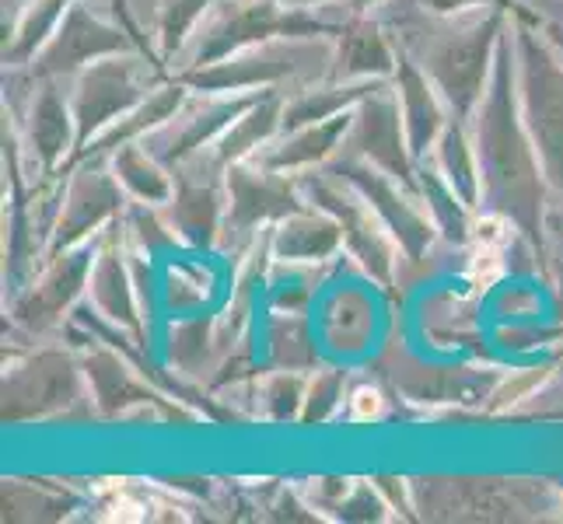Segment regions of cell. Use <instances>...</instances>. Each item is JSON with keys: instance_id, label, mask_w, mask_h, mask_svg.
<instances>
[{"instance_id": "f35d334b", "label": "cell", "mask_w": 563, "mask_h": 524, "mask_svg": "<svg viewBox=\"0 0 563 524\" xmlns=\"http://www.w3.org/2000/svg\"><path fill=\"white\" fill-rule=\"evenodd\" d=\"M280 4H287V8H308V11H316V8H325V4H336V0H280Z\"/></svg>"}, {"instance_id": "83f0119b", "label": "cell", "mask_w": 563, "mask_h": 524, "mask_svg": "<svg viewBox=\"0 0 563 524\" xmlns=\"http://www.w3.org/2000/svg\"><path fill=\"white\" fill-rule=\"evenodd\" d=\"M434 165L455 186L459 197L476 210L483 200V182H479V158H476L470 123L449 120V126H444V133L434 144Z\"/></svg>"}, {"instance_id": "ab89813d", "label": "cell", "mask_w": 563, "mask_h": 524, "mask_svg": "<svg viewBox=\"0 0 563 524\" xmlns=\"http://www.w3.org/2000/svg\"><path fill=\"white\" fill-rule=\"evenodd\" d=\"M346 4H351V14H367L372 8L385 4V0H346Z\"/></svg>"}, {"instance_id": "8992f818", "label": "cell", "mask_w": 563, "mask_h": 524, "mask_svg": "<svg viewBox=\"0 0 563 524\" xmlns=\"http://www.w3.org/2000/svg\"><path fill=\"white\" fill-rule=\"evenodd\" d=\"M151 88L147 67L130 53L102 56L77 74V85L70 91V112L77 126V150L81 154L102 130H109L115 120H123L130 109H137Z\"/></svg>"}, {"instance_id": "74e56055", "label": "cell", "mask_w": 563, "mask_h": 524, "mask_svg": "<svg viewBox=\"0 0 563 524\" xmlns=\"http://www.w3.org/2000/svg\"><path fill=\"white\" fill-rule=\"evenodd\" d=\"M539 32L547 35V43L560 53V60H563V25L550 22V18H539Z\"/></svg>"}, {"instance_id": "9a60e30c", "label": "cell", "mask_w": 563, "mask_h": 524, "mask_svg": "<svg viewBox=\"0 0 563 524\" xmlns=\"http://www.w3.org/2000/svg\"><path fill=\"white\" fill-rule=\"evenodd\" d=\"M95 256H99V242H81L49 256L32 290H25L22 301L14 304V319L25 328H35V333L60 322L70 312V304L81 298V290L91 283Z\"/></svg>"}, {"instance_id": "7a4b0ae2", "label": "cell", "mask_w": 563, "mask_h": 524, "mask_svg": "<svg viewBox=\"0 0 563 524\" xmlns=\"http://www.w3.org/2000/svg\"><path fill=\"white\" fill-rule=\"evenodd\" d=\"M504 32H508V8L500 4L476 11L462 25H455V18L417 11L413 22H399L396 43L431 77L452 120L473 123L483 94H487Z\"/></svg>"}, {"instance_id": "d4e9b609", "label": "cell", "mask_w": 563, "mask_h": 524, "mask_svg": "<svg viewBox=\"0 0 563 524\" xmlns=\"http://www.w3.org/2000/svg\"><path fill=\"white\" fill-rule=\"evenodd\" d=\"M112 175L120 179L123 192L133 203H147V207H165L176 192V175L168 165H162L154 154L144 147V141H133L120 150L109 154Z\"/></svg>"}, {"instance_id": "9c48e42d", "label": "cell", "mask_w": 563, "mask_h": 524, "mask_svg": "<svg viewBox=\"0 0 563 524\" xmlns=\"http://www.w3.org/2000/svg\"><path fill=\"white\" fill-rule=\"evenodd\" d=\"M301 43L312 38H277V43L249 46L207 67H183L176 77L192 94H245L277 88L284 77L301 70Z\"/></svg>"}, {"instance_id": "30bf717a", "label": "cell", "mask_w": 563, "mask_h": 524, "mask_svg": "<svg viewBox=\"0 0 563 524\" xmlns=\"http://www.w3.org/2000/svg\"><path fill=\"white\" fill-rule=\"evenodd\" d=\"M172 175H176V192L165 203L172 231L192 248H210L228 218L224 168L207 150H200L197 158L172 168Z\"/></svg>"}, {"instance_id": "ba28073f", "label": "cell", "mask_w": 563, "mask_h": 524, "mask_svg": "<svg viewBox=\"0 0 563 524\" xmlns=\"http://www.w3.org/2000/svg\"><path fill=\"white\" fill-rule=\"evenodd\" d=\"M346 147L336 158H361L372 161L375 168L388 171L393 179H399L406 189H417V154L410 150L406 141V123H402V109H399V94L396 85L375 81V88L364 94L354 109V126Z\"/></svg>"}, {"instance_id": "f546056e", "label": "cell", "mask_w": 563, "mask_h": 524, "mask_svg": "<svg viewBox=\"0 0 563 524\" xmlns=\"http://www.w3.org/2000/svg\"><path fill=\"white\" fill-rule=\"evenodd\" d=\"M88 378L95 384V399H99L106 416H120L130 405L154 402L151 388H144L112 354H95L88 360Z\"/></svg>"}, {"instance_id": "5bb4252c", "label": "cell", "mask_w": 563, "mask_h": 524, "mask_svg": "<svg viewBox=\"0 0 563 524\" xmlns=\"http://www.w3.org/2000/svg\"><path fill=\"white\" fill-rule=\"evenodd\" d=\"M115 53H130V38L123 35V29L109 25L106 18L88 11V4L74 0L60 29L53 32V38L32 60V74L60 77V74L85 70L88 64L102 60V56H115Z\"/></svg>"}, {"instance_id": "8fae6325", "label": "cell", "mask_w": 563, "mask_h": 524, "mask_svg": "<svg viewBox=\"0 0 563 524\" xmlns=\"http://www.w3.org/2000/svg\"><path fill=\"white\" fill-rule=\"evenodd\" d=\"M263 91H245V94H197L186 99L179 115L162 130H154L144 137V147L158 158L162 165L176 168L189 158H197L200 150H210L221 141V133L260 102Z\"/></svg>"}, {"instance_id": "4fadbf2b", "label": "cell", "mask_w": 563, "mask_h": 524, "mask_svg": "<svg viewBox=\"0 0 563 524\" xmlns=\"http://www.w3.org/2000/svg\"><path fill=\"white\" fill-rule=\"evenodd\" d=\"M123 197L126 192H123L120 179L112 175V168L102 171V168L85 165L64 192V207L56 213V227L46 245V259L64 248L91 242L95 235H106L102 227L120 221Z\"/></svg>"}, {"instance_id": "4dcf8cb0", "label": "cell", "mask_w": 563, "mask_h": 524, "mask_svg": "<svg viewBox=\"0 0 563 524\" xmlns=\"http://www.w3.org/2000/svg\"><path fill=\"white\" fill-rule=\"evenodd\" d=\"M213 0H162L158 8V56L176 60L189 38H197L200 22L210 14Z\"/></svg>"}, {"instance_id": "d6986e66", "label": "cell", "mask_w": 563, "mask_h": 524, "mask_svg": "<svg viewBox=\"0 0 563 524\" xmlns=\"http://www.w3.org/2000/svg\"><path fill=\"white\" fill-rule=\"evenodd\" d=\"M393 85H396V94H399L406 141H410V150L417 154V161H420V158H427V154L434 150L438 137L452 120V112L438 94V88L431 85V77L423 74V67L402 46H399V67L393 74Z\"/></svg>"}, {"instance_id": "603a6c76", "label": "cell", "mask_w": 563, "mask_h": 524, "mask_svg": "<svg viewBox=\"0 0 563 524\" xmlns=\"http://www.w3.org/2000/svg\"><path fill=\"white\" fill-rule=\"evenodd\" d=\"M284 102H287V94H284V91L266 88V91L260 94V102L252 105L249 112H242L239 120L221 133V141L213 144L207 154H210V158L218 161L221 168L235 165V161L256 158V154L284 130Z\"/></svg>"}, {"instance_id": "52a82bcc", "label": "cell", "mask_w": 563, "mask_h": 524, "mask_svg": "<svg viewBox=\"0 0 563 524\" xmlns=\"http://www.w3.org/2000/svg\"><path fill=\"white\" fill-rule=\"evenodd\" d=\"M329 171H336L346 186H354L361 197L372 203V210L385 221V227L393 231V238L399 242V252L406 259L420 263L427 252H431L438 238V224L431 221V213H427L420 192L406 189L388 171L361 158H336L329 165Z\"/></svg>"}, {"instance_id": "1f68e13d", "label": "cell", "mask_w": 563, "mask_h": 524, "mask_svg": "<svg viewBox=\"0 0 563 524\" xmlns=\"http://www.w3.org/2000/svg\"><path fill=\"white\" fill-rule=\"evenodd\" d=\"M266 349H269V357H274V364H280L284 371H308V367H316V360H319L312 333H308V322L295 312L280 315V333L269 328Z\"/></svg>"}, {"instance_id": "2e32d148", "label": "cell", "mask_w": 563, "mask_h": 524, "mask_svg": "<svg viewBox=\"0 0 563 524\" xmlns=\"http://www.w3.org/2000/svg\"><path fill=\"white\" fill-rule=\"evenodd\" d=\"M25 158L38 175H56L67 161V154L77 150V126L70 99L56 85V77H38V91H32L22 126Z\"/></svg>"}, {"instance_id": "277c9868", "label": "cell", "mask_w": 563, "mask_h": 524, "mask_svg": "<svg viewBox=\"0 0 563 524\" xmlns=\"http://www.w3.org/2000/svg\"><path fill=\"white\" fill-rule=\"evenodd\" d=\"M340 25L325 22L308 8H287L280 0H228L197 32V46L189 49L186 67H207L249 46L277 43V38H325Z\"/></svg>"}, {"instance_id": "cb8c5ba5", "label": "cell", "mask_w": 563, "mask_h": 524, "mask_svg": "<svg viewBox=\"0 0 563 524\" xmlns=\"http://www.w3.org/2000/svg\"><path fill=\"white\" fill-rule=\"evenodd\" d=\"M274 256L277 259H290V263H322L329 259L333 252L343 248V235H340V224L329 218L325 210L319 207H301L298 213L277 221L274 238Z\"/></svg>"}, {"instance_id": "8d00e7d4", "label": "cell", "mask_w": 563, "mask_h": 524, "mask_svg": "<svg viewBox=\"0 0 563 524\" xmlns=\"http://www.w3.org/2000/svg\"><path fill=\"white\" fill-rule=\"evenodd\" d=\"M382 392L372 384H357L351 399H346V420L354 423H367V420H378L382 416Z\"/></svg>"}, {"instance_id": "484cf974", "label": "cell", "mask_w": 563, "mask_h": 524, "mask_svg": "<svg viewBox=\"0 0 563 524\" xmlns=\"http://www.w3.org/2000/svg\"><path fill=\"white\" fill-rule=\"evenodd\" d=\"M372 88H375V81H325L319 88H305V91L287 94L280 133L312 126V123H325L340 112H351V109H357V102Z\"/></svg>"}, {"instance_id": "4316f807", "label": "cell", "mask_w": 563, "mask_h": 524, "mask_svg": "<svg viewBox=\"0 0 563 524\" xmlns=\"http://www.w3.org/2000/svg\"><path fill=\"white\" fill-rule=\"evenodd\" d=\"M417 189L420 200L431 213V221L438 224V235L449 238L452 245H462L473 238V207L465 203L455 186L444 179L438 165H417Z\"/></svg>"}, {"instance_id": "d6a6232c", "label": "cell", "mask_w": 563, "mask_h": 524, "mask_svg": "<svg viewBox=\"0 0 563 524\" xmlns=\"http://www.w3.org/2000/svg\"><path fill=\"white\" fill-rule=\"evenodd\" d=\"M210 343H218V322L210 319H186L179 325H172V343H168V360L179 371H197L207 360Z\"/></svg>"}, {"instance_id": "e0dca14e", "label": "cell", "mask_w": 563, "mask_h": 524, "mask_svg": "<svg viewBox=\"0 0 563 524\" xmlns=\"http://www.w3.org/2000/svg\"><path fill=\"white\" fill-rule=\"evenodd\" d=\"M77 395V371L67 354H38L4 378V420H43Z\"/></svg>"}, {"instance_id": "d590c367", "label": "cell", "mask_w": 563, "mask_h": 524, "mask_svg": "<svg viewBox=\"0 0 563 524\" xmlns=\"http://www.w3.org/2000/svg\"><path fill=\"white\" fill-rule=\"evenodd\" d=\"M402 11H423L434 18H459V14H476L483 8H494L497 0H396Z\"/></svg>"}, {"instance_id": "3957f363", "label": "cell", "mask_w": 563, "mask_h": 524, "mask_svg": "<svg viewBox=\"0 0 563 524\" xmlns=\"http://www.w3.org/2000/svg\"><path fill=\"white\" fill-rule=\"evenodd\" d=\"M518 102L547 186L563 197V60L539 32V18L518 11L515 25Z\"/></svg>"}, {"instance_id": "7c38bea8", "label": "cell", "mask_w": 563, "mask_h": 524, "mask_svg": "<svg viewBox=\"0 0 563 524\" xmlns=\"http://www.w3.org/2000/svg\"><path fill=\"white\" fill-rule=\"evenodd\" d=\"M228 182V218L224 231L228 235H252L260 224L284 221L290 213H298L301 207V186L287 182L284 171L263 168L260 161H235L224 168Z\"/></svg>"}, {"instance_id": "6da1fadb", "label": "cell", "mask_w": 563, "mask_h": 524, "mask_svg": "<svg viewBox=\"0 0 563 524\" xmlns=\"http://www.w3.org/2000/svg\"><path fill=\"white\" fill-rule=\"evenodd\" d=\"M515 32L508 29L497 46L494 74L483 102L473 115V144L479 158V182L487 210L500 213L532 245H542V200H547V175H542L532 133L526 126L518 102V60Z\"/></svg>"}, {"instance_id": "836d02e7", "label": "cell", "mask_w": 563, "mask_h": 524, "mask_svg": "<svg viewBox=\"0 0 563 524\" xmlns=\"http://www.w3.org/2000/svg\"><path fill=\"white\" fill-rule=\"evenodd\" d=\"M343 384L346 375L336 371V367H322V371H316V378H308L301 423H325L329 416H336V410L343 405Z\"/></svg>"}, {"instance_id": "7402d4cb", "label": "cell", "mask_w": 563, "mask_h": 524, "mask_svg": "<svg viewBox=\"0 0 563 524\" xmlns=\"http://www.w3.org/2000/svg\"><path fill=\"white\" fill-rule=\"evenodd\" d=\"M189 94H192V91L179 81V77H172V81H165V85L154 88L137 109H130V112L123 115V120H115L109 130H102L99 137H95L81 154H77L74 161L106 158V154L120 150V147H126V144H133V141L151 137L154 130H162L165 123L176 120Z\"/></svg>"}, {"instance_id": "f1b7e54d", "label": "cell", "mask_w": 563, "mask_h": 524, "mask_svg": "<svg viewBox=\"0 0 563 524\" xmlns=\"http://www.w3.org/2000/svg\"><path fill=\"white\" fill-rule=\"evenodd\" d=\"M74 0H29V8H22L18 25L8 32L4 43V64L8 67H25L32 64L38 49H43L53 32L60 29Z\"/></svg>"}, {"instance_id": "5b68a950", "label": "cell", "mask_w": 563, "mask_h": 524, "mask_svg": "<svg viewBox=\"0 0 563 524\" xmlns=\"http://www.w3.org/2000/svg\"><path fill=\"white\" fill-rule=\"evenodd\" d=\"M312 207L325 210L329 218L340 224L343 248L357 259V266L372 277L378 287H393L396 280V259H399V242L393 238V231L385 227V221L372 210L354 186H346L336 171L312 175L305 171L298 182Z\"/></svg>"}, {"instance_id": "e575fe53", "label": "cell", "mask_w": 563, "mask_h": 524, "mask_svg": "<svg viewBox=\"0 0 563 524\" xmlns=\"http://www.w3.org/2000/svg\"><path fill=\"white\" fill-rule=\"evenodd\" d=\"M305 378L298 371H280L266 381L263 388V410L266 420H301V405H305Z\"/></svg>"}, {"instance_id": "ffe728a7", "label": "cell", "mask_w": 563, "mask_h": 524, "mask_svg": "<svg viewBox=\"0 0 563 524\" xmlns=\"http://www.w3.org/2000/svg\"><path fill=\"white\" fill-rule=\"evenodd\" d=\"M123 227H112L99 238V256H95V269H91V301L95 308L112 322L120 325L123 333H130L137 343H144V315L137 294H133V277L126 269V256H123Z\"/></svg>"}, {"instance_id": "ac0fdd59", "label": "cell", "mask_w": 563, "mask_h": 524, "mask_svg": "<svg viewBox=\"0 0 563 524\" xmlns=\"http://www.w3.org/2000/svg\"><path fill=\"white\" fill-rule=\"evenodd\" d=\"M336 53L329 81H393L399 43L367 14H351L336 29Z\"/></svg>"}, {"instance_id": "44dd1931", "label": "cell", "mask_w": 563, "mask_h": 524, "mask_svg": "<svg viewBox=\"0 0 563 524\" xmlns=\"http://www.w3.org/2000/svg\"><path fill=\"white\" fill-rule=\"evenodd\" d=\"M351 126H354V109L340 112L325 123L277 133V137L269 141L252 161H260L263 168L284 171V175H305V171H312V168L336 158L346 137H351Z\"/></svg>"}]
</instances>
